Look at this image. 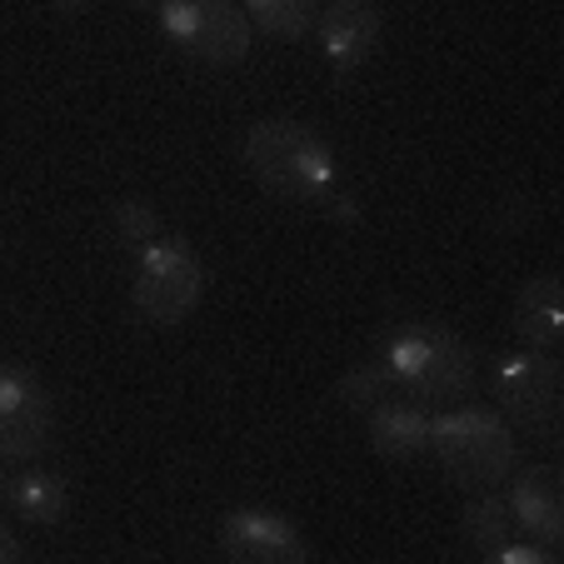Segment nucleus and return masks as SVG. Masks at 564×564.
<instances>
[{
	"label": "nucleus",
	"mask_w": 564,
	"mask_h": 564,
	"mask_svg": "<svg viewBox=\"0 0 564 564\" xmlns=\"http://www.w3.org/2000/svg\"><path fill=\"white\" fill-rule=\"evenodd\" d=\"M315 31H319L325 61L340 65V70H355V65H365L380 51L384 21L375 0H330V6H319Z\"/></svg>",
	"instance_id": "nucleus-10"
},
{
	"label": "nucleus",
	"mask_w": 564,
	"mask_h": 564,
	"mask_svg": "<svg viewBox=\"0 0 564 564\" xmlns=\"http://www.w3.org/2000/svg\"><path fill=\"white\" fill-rule=\"evenodd\" d=\"M6 485H11V479H6V459H0V500H6Z\"/></svg>",
	"instance_id": "nucleus-22"
},
{
	"label": "nucleus",
	"mask_w": 564,
	"mask_h": 564,
	"mask_svg": "<svg viewBox=\"0 0 564 564\" xmlns=\"http://www.w3.org/2000/svg\"><path fill=\"white\" fill-rule=\"evenodd\" d=\"M15 560H25V544L15 540L6 524H0V564H15Z\"/></svg>",
	"instance_id": "nucleus-20"
},
{
	"label": "nucleus",
	"mask_w": 564,
	"mask_h": 564,
	"mask_svg": "<svg viewBox=\"0 0 564 564\" xmlns=\"http://www.w3.org/2000/svg\"><path fill=\"white\" fill-rule=\"evenodd\" d=\"M246 15L275 41H305L319 21V0H246Z\"/></svg>",
	"instance_id": "nucleus-15"
},
{
	"label": "nucleus",
	"mask_w": 564,
	"mask_h": 564,
	"mask_svg": "<svg viewBox=\"0 0 564 564\" xmlns=\"http://www.w3.org/2000/svg\"><path fill=\"white\" fill-rule=\"evenodd\" d=\"M51 6H55V11H61V15H75V11H86L90 0H51Z\"/></svg>",
	"instance_id": "nucleus-21"
},
{
	"label": "nucleus",
	"mask_w": 564,
	"mask_h": 564,
	"mask_svg": "<svg viewBox=\"0 0 564 564\" xmlns=\"http://www.w3.org/2000/svg\"><path fill=\"white\" fill-rule=\"evenodd\" d=\"M514 335L530 350H554L564 340V310H560V280L554 275H534L524 280V290L514 295V315H510Z\"/></svg>",
	"instance_id": "nucleus-12"
},
{
	"label": "nucleus",
	"mask_w": 564,
	"mask_h": 564,
	"mask_svg": "<svg viewBox=\"0 0 564 564\" xmlns=\"http://www.w3.org/2000/svg\"><path fill=\"white\" fill-rule=\"evenodd\" d=\"M160 31L181 55L200 65H246L256 51V25L230 0H165L160 6Z\"/></svg>",
	"instance_id": "nucleus-6"
},
{
	"label": "nucleus",
	"mask_w": 564,
	"mask_h": 564,
	"mask_svg": "<svg viewBox=\"0 0 564 564\" xmlns=\"http://www.w3.org/2000/svg\"><path fill=\"white\" fill-rule=\"evenodd\" d=\"M11 505L25 524H35V530H55V524L65 520V510H70V485H65V475L31 469V475L11 479Z\"/></svg>",
	"instance_id": "nucleus-13"
},
{
	"label": "nucleus",
	"mask_w": 564,
	"mask_h": 564,
	"mask_svg": "<svg viewBox=\"0 0 564 564\" xmlns=\"http://www.w3.org/2000/svg\"><path fill=\"white\" fill-rule=\"evenodd\" d=\"M490 560L495 564H554V550H544V544H510L505 540Z\"/></svg>",
	"instance_id": "nucleus-18"
},
{
	"label": "nucleus",
	"mask_w": 564,
	"mask_h": 564,
	"mask_svg": "<svg viewBox=\"0 0 564 564\" xmlns=\"http://www.w3.org/2000/svg\"><path fill=\"white\" fill-rule=\"evenodd\" d=\"M435 455L440 475L449 485H459L465 495L475 490H495L514 475L520 465V445H514V430L500 410L485 405H449L430 420V449Z\"/></svg>",
	"instance_id": "nucleus-1"
},
{
	"label": "nucleus",
	"mask_w": 564,
	"mask_h": 564,
	"mask_svg": "<svg viewBox=\"0 0 564 564\" xmlns=\"http://www.w3.org/2000/svg\"><path fill=\"white\" fill-rule=\"evenodd\" d=\"M510 530H514V520H510L505 495H495V490H475V495H469L465 514H459V534H465L469 550L490 560V554L510 540Z\"/></svg>",
	"instance_id": "nucleus-14"
},
{
	"label": "nucleus",
	"mask_w": 564,
	"mask_h": 564,
	"mask_svg": "<svg viewBox=\"0 0 564 564\" xmlns=\"http://www.w3.org/2000/svg\"><path fill=\"white\" fill-rule=\"evenodd\" d=\"M319 205H325V215H330V220H340V225H355V220H360V210H355L350 195L325 191V195H319Z\"/></svg>",
	"instance_id": "nucleus-19"
},
{
	"label": "nucleus",
	"mask_w": 564,
	"mask_h": 564,
	"mask_svg": "<svg viewBox=\"0 0 564 564\" xmlns=\"http://www.w3.org/2000/svg\"><path fill=\"white\" fill-rule=\"evenodd\" d=\"M205 300V260L195 256L191 240L181 235H160L155 246L140 250L135 280H130V305L145 325L175 330L200 310Z\"/></svg>",
	"instance_id": "nucleus-4"
},
{
	"label": "nucleus",
	"mask_w": 564,
	"mask_h": 564,
	"mask_svg": "<svg viewBox=\"0 0 564 564\" xmlns=\"http://www.w3.org/2000/svg\"><path fill=\"white\" fill-rule=\"evenodd\" d=\"M394 394H405L415 405H459L475 390V350L445 325H405L384 350Z\"/></svg>",
	"instance_id": "nucleus-3"
},
{
	"label": "nucleus",
	"mask_w": 564,
	"mask_h": 564,
	"mask_svg": "<svg viewBox=\"0 0 564 564\" xmlns=\"http://www.w3.org/2000/svg\"><path fill=\"white\" fill-rule=\"evenodd\" d=\"M246 155L250 175L260 181V191L275 200L310 205L325 191H335V150L325 145V135L290 116H265L246 130Z\"/></svg>",
	"instance_id": "nucleus-2"
},
{
	"label": "nucleus",
	"mask_w": 564,
	"mask_h": 564,
	"mask_svg": "<svg viewBox=\"0 0 564 564\" xmlns=\"http://www.w3.org/2000/svg\"><path fill=\"white\" fill-rule=\"evenodd\" d=\"M110 225H116V240H120V246L135 250V256L145 246H155L160 235H165V230H160V215L150 210L145 200H120L116 215H110Z\"/></svg>",
	"instance_id": "nucleus-17"
},
{
	"label": "nucleus",
	"mask_w": 564,
	"mask_h": 564,
	"mask_svg": "<svg viewBox=\"0 0 564 564\" xmlns=\"http://www.w3.org/2000/svg\"><path fill=\"white\" fill-rule=\"evenodd\" d=\"M220 554L235 564H305L310 540L285 514L235 510L220 520Z\"/></svg>",
	"instance_id": "nucleus-8"
},
{
	"label": "nucleus",
	"mask_w": 564,
	"mask_h": 564,
	"mask_svg": "<svg viewBox=\"0 0 564 564\" xmlns=\"http://www.w3.org/2000/svg\"><path fill=\"white\" fill-rule=\"evenodd\" d=\"M510 495V520L524 530V540L544 544V550H560L564 544V490H560V469L554 465H514V475L505 479Z\"/></svg>",
	"instance_id": "nucleus-9"
},
{
	"label": "nucleus",
	"mask_w": 564,
	"mask_h": 564,
	"mask_svg": "<svg viewBox=\"0 0 564 564\" xmlns=\"http://www.w3.org/2000/svg\"><path fill=\"white\" fill-rule=\"evenodd\" d=\"M384 394H394L384 360L355 365V370H345V375H340V384H335V400H340V405L350 410V415H370V410L380 405Z\"/></svg>",
	"instance_id": "nucleus-16"
},
{
	"label": "nucleus",
	"mask_w": 564,
	"mask_h": 564,
	"mask_svg": "<svg viewBox=\"0 0 564 564\" xmlns=\"http://www.w3.org/2000/svg\"><path fill=\"white\" fill-rule=\"evenodd\" d=\"M495 405L510 420V430L554 445L564 425V380H560V360L550 350H520L505 355L495 370Z\"/></svg>",
	"instance_id": "nucleus-5"
},
{
	"label": "nucleus",
	"mask_w": 564,
	"mask_h": 564,
	"mask_svg": "<svg viewBox=\"0 0 564 564\" xmlns=\"http://www.w3.org/2000/svg\"><path fill=\"white\" fill-rule=\"evenodd\" d=\"M55 445V400L35 375L0 370V459L25 465Z\"/></svg>",
	"instance_id": "nucleus-7"
},
{
	"label": "nucleus",
	"mask_w": 564,
	"mask_h": 564,
	"mask_svg": "<svg viewBox=\"0 0 564 564\" xmlns=\"http://www.w3.org/2000/svg\"><path fill=\"white\" fill-rule=\"evenodd\" d=\"M126 6H165V0H126Z\"/></svg>",
	"instance_id": "nucleus-23"
},
{
	"label": "nucleus",
	"mask_w": 564,
	"mask_h": 564,
	"mask_svg": "<svg viewBox=\"0 0 564 564\" xmlns=\"http://www.w3.org/2000/svg\"><path fill=\"white\" fill-rule=\"evenodd\" d=\"M365 420H370L375 455L390 459V465H410V459H420L430 449V415L405 394H384Z\"/></svg>",
	"instance_id": "nucleus-11"
}]
</instances>
